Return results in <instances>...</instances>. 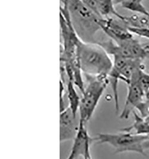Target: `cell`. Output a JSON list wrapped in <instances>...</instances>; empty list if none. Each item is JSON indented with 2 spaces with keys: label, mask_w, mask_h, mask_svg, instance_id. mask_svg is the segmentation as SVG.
I'll list each match as a JSON object with an SVG mask.
<instances>
[{
  "label": "cell",
  "mask_w": 149,
  "mask_h": 159,
  "mask_svg": "<svg viewBox=\"0 0 149 159\" xmlns=\"http://www.w3.org/2000/svg\"><path fill=\"white\" fill-rule=\"evenodd\" d=\"M68 8L72 26L79 39L87 43L97 44V35L102 31L100 22L103 17L86 7L79 0H61Z\"/></svg>",
  "instance_id": "1"
},
{
  "label": "cell",
  "mask_w": 149,
  "mask_h": 159,
  "mask_svg": "<svg viewBox=\"0 0 149 159\" xmlns=\"http://www.w3.org/2000/svg\"><path fill=\"white\" fill-rule=\"evenodd\" d=\"M77 56L84 74L109 76L113 61L109 55L99 44L84 43L80 40Z\"/></svg>",
  "instance_id": "2"
},
{
  "label": "cell",
  "mask_w": 149,
  "mask_h": 159,
  "mask_svg": "<svg viewBox=\"0 0 149 159\" xmlns=\"http://www.w3.org/2000/svg\"><path fill=\"white\" fill-rule=\"evenodd\" d=\"M86 84L81 97L79 108V121L84 124L92 117L106 89L110 84L108 75L84 74Z\"/></svg>",
  "instance_id": "3"
},
{
  "label": "cell",
  "mask_w": 149,
  "mask_h": 159,
  "mask_svg": "<svg viewBox=\"0 0 149 159\" xmlns=\"http://www.w3.org/2000/svg\"><path fill=\"white\" fill-rule=\"evenodd\" d=\"M149 139V135L122 131L118 134H99L93 138V142L95 143L108 144L115 149L116 153L134 152L146 156L143 144Z\"/></svg>",
  "instance_id": "4"
},
{
  "label": "cell",
  "mask_w": 149,
  "mask_h": 159,
  "mask_svg": "<svg viewBox=\"0 0 149 159\" xmlns=\"http://www.w3.org/2000/svg\"><path fill=\"white\" fill-rule=\"evenodd\" d=\"M98 44L101 46L109 55L113 57L121 56L126 59L143 61L147 56L148 51L144 45L134 38L119 42H115L108 38L101 40Z\"/></svg>",
  "instance_id": "5"
},
{
  "label": "cell",
  "mask_w": 149,
  "mask_h": 159,
  "mask_svg": "<svg viewBox=\"0 0 149 159\" xmlns=\"http://www.w3.org/2000/svg\"><path fill=\"white\" fill-rule=\"evenodd\" d=\"M100 26L104 34L115 42L133 38V34L129 31L128 26L119 18L117 19L111 17L103 18Z\"/></svg>",
  "instance_id": "6"
},
{
  "label": "cell",
  "mask_w": 149,
  "mask_h": 159,
  "mask_svg": "<svg viewBox=\"0 0 149 159\" xmlns=\"http://www.w3.org/2000/svg\"><path fill=\"white\" fill-rule=\"evenodd\" d=\"M145 99V94L137 79L132 76L130 83L128 84V93L124 108L119 117L128 119L134 110Z\"/></svg>",
  "instance_id": "7"
},
{
  "label": "cell",
  "mask_w": 149,
  "mask_h": 159,
  "mask_svg": "<svg viewBox=\"0 0 149 159\" xmlns=\"http://www.w3.org/2000/svg\"><path fill=\"white\" fill-rule=\"evenodd\" d=\"M79 127V118L77 120L68 107L62 111L60 116V142L73 140L77 135Z\"/></svg>",
  "instance_id": "8"
},
{
  "label": "cell",
  "mask_w": 149,
  "mask_h": 159,
  "mask_svg": "<svg viewBox=\"0 0 149 159\" xmlns=\"http://www.w3.org/2000/svg\"><path fill=\"white\" fill-rule=\"evenodd\" d=\"M92 143L93 138L89 135L86 125L79 121L78 133L73 139L71 152L66 159H78L81 156L83 157Z\"/></svg>",
  "instance_id": "9"
},
{
  "label": "cell",
  "mask_w": 149,
  "mask_h": 159,
  "mask_svg": "<svg viewBox=\"0 0 149 159\" xmlns=\"http://www.w3.org/2000/svg\"><path fill=\"white\" fill-rule=\"evenodd\" d=\"M133 113L134 117L133 124L129 127L122 129L121 131L132 132V131L134 130V134L149 136V124L143 117H142L140 115H138L136 112L134 111Z\"/></svg>",
  "instance_id": "10"
},
{
  "label": "cell",
  "mask_w": 149,
  "mask_h": 159,
  "mask_svg": "<svg viewBox=\"0 0 149 159\" xmlns=\"http://www.w3.org/2000/svg\"><path fill=\"white\" fill-rule=\"evenodd\" d=\"M115 6L113 0H97V13L103 18L112 15L123 20L124 16L118 13Z\"/></svg>",
  "instance_id": "11"
},
{
  "label": "cell",
  "mask_w": 149,
  "mask_h": 159,
  "mask_svg": "<svg viewBox=\"0 0 149 159\" xmlns=\"http://www.w3.org/2000/svg\"><path fill=\"white\" fill-rule=\"evenodd\" d=\"M66 95L68 100V107L71 108L73 114L77 116L81 102V97L77 93L75 85L73 81L68 80L66 83Z\"/></svg>",
  "instance_id": "12"
},
{
  "label": "cell",
  "mask_w": 149,
  "mask_h": 159,
  "mask_svg": "<svg viewBox=\"0 0 149 159\" xmlns=\"http://www.w3.org/2000/svg\"><path fill=\"white\" fill-rule=\"evenodd\" d=\"M123 21L128 27L144 28L149 30V16L138 15L124 16Z\"/></svg>",
  "instance_id": "13"
},
{
  "label": "cell",
  "mask_w": 149,
  "mask_h": 159,
  "mask_svg": "<svg viewBox=\"0 0 149 159\" xmlns=\"http://www.w3.org/2000/svg\"><path fill=\"white\" fill-rule=\"evenodd\" d=\"M142 0H126L121 4L122 7L128 10L140 14L141 15L149 16V11L142 4Z\"/></svg>",
  "instance_id": "14"
},
{
  "label": "cell",
  "mask_w": 149,
  "mask_h": 159,
  "mask_svg": "<svg viewBox=\"0 0 149 159\" xmlns=\"http://www.w3.org/2000/svg\"><path fill=\"white\" fill-rule=\"evenodd\" d=\"M144 70L145 66L137 68L134 72L133 76L137 80L146 98L149 95V74L144 71Z\"/></svg>",
  "instance_id": "15"
},
{
  "label": "cell",
  "mask_w": 149,
  "mask_h": 159,
  "mask_svg": "<svg viewBox=\"0 0 149 159\" xmlns=\"http://www.w3.org/2000/svg\"><path fill=\"white\" fill-rule=\"evenodd\" d=\"M128 30L132 34H135L137 35L139 37H144L147 39L149 40V30L144 29V28H131V27H128ZM144 47L145 48L149 51V44H143Z\"/></svg>",
  "instance_id": "16"
},
{
  "label": "cell",
  "mask_w": 149,
  "mask_h": 159,
  "mask_svg": "<svg viewBox=\"0 0 149 159\" xmlns=\"http://www.w3.org/2000/svg\"><path fill=\"white\" fill-rule=\"evenodd\" d=\"M136 109L140 111L142 117L144 118L149 116V95L145 98V99L137 107Z\"/></svg>",
  "instance_id": "17"
},
{
  "label": "cell",
  "mask_w": 149,
  "mask_h": 159,
  "mask_svg": "<svg viewBox=\"0 0 149 159\" xmlns=\"http://www.w3.org/2000/svg\"><path fill=\"white\" fill-rule=\"evenodd\" d=\"M84 4H85L86 7L90 8L94 12H95L97 15V0H79Z\"/></svg>",
  "instance_id": "18"
},
{
  "label": "cell",
  "mask_w": 149,
  "mask_h": 159,
  "mask_svg": "<svg viewBox=\"0 0 149 159\" xmlns=\"http://www.w3.org/2000/svg\"><path fill=\"white\" fill-rule=\"evenodd\" d=\"M82 157H83V159H92V157H91V155L90 147L88 148V150H86L85 155Z\"/></svg>",
  "instance_id": "19"
},
{
  "label": "cell",
  "mask_w": 149,
  "mask_h": 159,
  "mask_svg": "<svg viewBox=\"0 0 149 159\" xmlns=\"http://www.w3.org/2000/svg\"><path fill=\"white\" fill-rule=\"evenodd\" d=\"M143 147L145 150H149V139L144 142V143L143 144Z\"/></svg>",
  "instance_id": "20"
},
{
  "label": "cell",
  "mask_w": 149,
  "mask_h": 159,
  "mask_svg": "<svg viewBox=\"0 0 149 159\" xmlns=\"http://www.w3.org/2000/svg\"><path fill=\"white\" fill-rule=\"evenodd\" d=\"M113 1H114L115 5H117V4H121L122 2H123L124 1H125L126 0H113Z\"/></svg>",
  "instance_id": "21"
},
{
  "label": "cell",
  "mask_w": 149,
  "mask_h": 159,
  "mask_svg": "<svg viewBox=\"0 0 149 159\" xmlns=\"http://www.w3.org/2000/svg\"><path fill=\"white\" fill-rule=\"evenodd\" d=\"M144 119H145V120L146 121V122H147V123L149 125V116H147V117H144Z\"/></svg>",
  "instance_id": "22"
},
{
  "label": "cell",
  "mask_w": 149,
  "mask_h": 159,
  "mask_svg": "<svg viewBox=\"0 0 149 159\" xmlns=\"http://www.w3.org/2000/svg\"><path fill=\"white\" fill-rule=\"evenodd\" d=\"M147 58H149V51H148V53H147Z\"/></svg>",
  "instance_id": "23"
},
{
  "label": "cell",
  "mask_w": 149,
  "mask_h": 159,
  "mask_svg": "<svg viewBox=\"0 0 149 159\" xmlns=\"http://www.w3.org/2000/svg\"><path fill=\"white\" fill-rule=\"evenodd\" d=\"M142 1H144V0H142Z\"/></svg>",
  "instance_id": "24"
}]
</instances>
